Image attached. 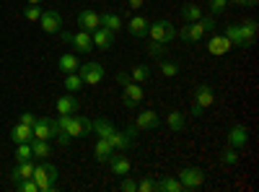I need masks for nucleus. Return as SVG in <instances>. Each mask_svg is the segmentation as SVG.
I'll return each mask as SVG.
<instances>
[{"label": "nucleus", "instance_id": "obj_1", "mask_svg": "<svg viewBox=\"0 0 259 192\" xmlns=\"http://www.w3.org/2000/svg\"><path fill=\"white\" fill-rule=\"evenodd\" d=\"M55 125H57L60 133L70 135V138H85V135L94 133V122L85 120V117H78V114H60L55 120Z\"/></svg>", "mask_w": 259, "mask_h": 192}, {"label": "nucleus", "instance_id": "obj_2", "mask_svg": "<svg viewBox=\"0 0 259 192\" xmlns=\"http://www.w3.org/2000/svg\"><path fill=\"white\" fill-rule=\"evenodd\" d=\"M256 31H259V29H256V21H246V24H231V26L223 29V34L231 39V45L239 47V50L254 45Z\"/></svg>", "mask_w": 259, "mask_h": 192}, {"label": "nucleus", "instance_id": "obj_3", "mask_svg": "<svg viewBox=\"0 0 259 192\" xmlns=\"http://www.w3.org/2000/svg\"><path fill=\"white\" fill-rule=\"evenodd\" d=\"M215 29V16H202L197 21H189V24H184L182 29H177V36H182L184 42H189V45H194V42H200L207 31Z\"/></svg>", "mask_w": 259, "mask_h": 192}, {"label": "nucleus", "instance_id": "obj_4", "mask_svg": "<svg viewBox=\"0 0 259 192\" xmlns=\"http://www.w3.org/2000/svg\"><path fill=\"white\" fill-rule=\"evenodd\" d=\"M34 182H36L39 192H55L57 189V166L36 164L34 166Z\"/></svg>", "mask_w": 259, "mask_h": 192}, {"label": "nucleus", "instance_id": "obj_5", "mask_svg": "<svg viewBox=\"0 0 259 192\" xmlns=\"http://www.w3.org/2000/svg\"><path fill=\"white\" fill-rule=\"evenodd\" d=\"M212 101H215V89L210 86V83H202L192 96V117H202L205 109L212 106Z\"/></svg>", "mask_w": 259, "mask_h": 192}, {"label": "nucleus", "instance_id": "obj_6", "mask_svg": "<svg viewBox=\"0 0 259 192\" xmlns=\"http://www.w3.org/2000/svg\"><path fill=\"white\" fill-rule=\"evenodd\" d=\"M148 36L153 42H163V45H168V42L177 39V26L171 24V21H153V24L148 26Z\"/></svg>", "mask_w": 259, "mask_h": 192}, {"label": "nucleus", "instance_id": "obj_7", "mask_svg": "<svg viewBox=\"0 0 259 192\" xmlns=\"http://www.w3.org/2000/svg\"><path fill=\"white\" fill-rule=\"evenodd\" d=\"M179 182L184 189H200L205 184V172L200 166H184L179 172Z\"/></svg>", "mask_w": 259, "mask_h": 192}, {"label": "nucleus", "instance_id": "obj_8", "mask_svg": "<svg viewBox=\"0 0 259 192\" xmlns=\"http://www.w3.org/2000/svg\"><path fill=\"white\" fill-rule=\"evenodd\" d=\"M60 34H62V39H65V42H70V45H73L80 55L94 52V42H91V34H89V31L78 29L75 34H68V31H60Z\"/></svg>", "mask_w": 259, "mask_h": 192}, {"label": "nucleus", "instance_id": "obj_9", "mask_svg": "<svg viewBox=\"0 0 259 192\" xmlns=\"http://www.w3.org/2000/svg\"><path fill=\"white\" fill-rule=\"evenodd\" d=\"M31 130H34V138H39V140H57V133H60L55 120H50V117H36Z\"/></svg>", "mask_w": 259, "mask_h": 192}, {"label": "nucleus", "instance_id": "obj_10", "mask_svg": "<svg viewBox=\"0 0 259 192\" xmlns=\"http://www.w3.org/2000/svg\"><path fill=\"white\" fill-rule=\"evenodd\" d=\"M143 96H145V91H143L140 83H135V81H130V83H124V86H122V104L127 106V109L140 106Z\"/></svg>", "mask_w": 259, "mask_h": 192}, {"label": "nucleus", "instance_id": "obj_11", "mask_svg": "<svg viewBox=\"0 0 259 192\" xmlns=\"http://www.w3.org/2000/svg\"><path fill=\"white\" fill-rule=\"evenodd\" d=\"M78 75L89 86H99V81H104V65H99V62H85V65L78 68Z\"/></svg>", "mask_w": 259, "mask_h": 192}, {"label": "nucleus", "instance_id": "obj_12", "mask_svg": "<svg viewBox=\"0 0 259 192\" xmlns=\"http://www.w3.org/2000/svg\"><path fill=\"white\" fill-rule=\"evenodd\" d=\"M39 24H41V29H45L47 34H60V31H62V16H60L55 8H50V11H41Z\"/></svg>", "mask_w": 259, "mask_h": 192}, {"label": "nucleus", "instance_id": "obj_13", "mask_svg": "<svg viewBox=\"0 0 259 192\" xmlns=\"http://www.w3.org/2000/svg\"><path fill=\"white\" fill-rule=\"evenodd\" d=\"M78 26L83 29V31H96L99 26H101V16L96 13V11H91V8H85V11H80L78 13Z\"/></svg>", "mask_w": 259, "mask_h": 192}, {"label": "nucleus", "instance_id": "obj_14", "mask_svg": "<svg viewBox=\"0 0 259 192\" xmlns=\"http://www.w3.org/2000/svg\"><path fill=\"white\" fill-rule=\"evenodd\" d=\"M158 125H161V117H158L156 109H143V112L138 114V120H135L138 130H156Z\"/></svg>", "mask_w": 259, "mask_h": 192}, {"label": "nucleus", "instance_id": "obj_15", "mask_svg": "<svg viewBox=\"0 0 259 192\" xmlns=\"http://www.w3.org/2000/svg\"><path fill=\"white\" fill-rule=\"evenodd\" d=\"M148 26H150L148 18L133 16V18H130V24H127V34L133 36V39H143V36H148Z\"/></svg>", "mask_w": 259, "mask_h": 192}, {"label": "nucleus", "instance_id": "obj_16", "mask_svg": "<svg viewBox=\"0 0 259 192\" xmlns=\"http://www.w3.org/2000/svg\"><path fill=\"white\" fill-rule=\"evenodd\" d=\"M226 138H228V145H233V148H244L246 143H249V130L244 125H233L231 130L226 133Z\"/></svg>", "mask_w": 259, "mask_h": 192}, {"label": "nucleus", "instance_id": "obj_17", "mask_svg": "<svg viewBox=\"0 0 259 192\" xmlns=\"http://www.w3.org/2000/svg\"><path fill=\"white\" fill-rule=\"evenodd\" d=\"M233 50V45H231V39L226 36V34H215L210 42H207V52L210 55H226V52H231Z\"/></svg>", "mask_w": 259, "mask_h": 192}, {"label": "nucleus", "instance_id": "obj_18", "mask_svg": "<svg viewBox=\"0 0 259 192\" xmlns=\"http://www.w3.org/2000/svg\"><path fill=\"white\" fill-rule=\"evenodd\" d=\"M91 42H94V47H99V50H109L114 45V31L99 26L96 31H91Z\"/></svg>", "mask_w": 259, "mask_h": 192}, {"label": "nucleus", "instance_id": "obj_19", "mask_svg": "<svg viewBox=\"0 0 259 192\" xmlns=\"http://www.w3.org/2000/svg\"><path fill=\"white\" fill-rule=\"evenodd\" d=\"M106 164L112 166V174H117V177H127V174H130V169H133V164H130L124 156H119V151H114L112 159L106 161Z\"/></svg>", "mask_w": 259, "mask_h": 192}, {"label": "nucleus", "instance_id": "obj_20", "mask_svg": "<svg viewBox=\"0 0 259 192\" xmlns=\"http://www.w3.org/2000/svg\"><path fill=\"white\" fill-rule=\"evenodd\" d=\"M11 140H13V143H31V140H34V130H31V125H24V122L13 125V130H11Z\"/></svg>", "mask_w": 259, "mask_h": 192}, {"label": "nucleus", "instance_id": "obj_21", "mask_svg": "<svg viewBox=\"0 0 259 192\" xmlns=\"http://www.w3.org/2000/svg\"><path fill=\"white\" fill-rule=\"evenodd\" d=\"M34 159L31 161H16V169H13V182H21V179H31L34 177Z\"/></svg>", "mask_w": 259, "mask_h": 192}, {"label": "nucleus", "instance_id": "obj_22", "mask_svg": "<svg viewBox=\"0 0 259 192\" xmlns=\"http://www.w3.org/2000/svg\"><path fill=\"white\" fill-rule=\"evenodd\" d=\"M57 112L60 114H78V99L73 94H65L57 99Z\"/></svg>", "mask_w": 259, "mask_h": 192}, {"label": "nucleus", "instance_id": "obj_23", "mask_svg": "<svg viewBox=\"0 0 259 192\" xmlns=\"http://www.w3.org/2000/svg\"><path fill=\"white\" fill-rule=\"evenodd\" d=\"M112 153H114V145L106 140V138H99L96 140V148H94V159L96 161H109Z\"/></svg>", "mask_w": 259, "mask_h": 192}, {"label": "nucleus", "instance_id": "obj_24", "mask_svg": "<svg viewBox=\"0 0 259 192\" xmlns=\"http://www.w3.org/2000/svg\"><path fill=\"white\" fill-rule=\"evenodd\" d=\"M78 68H80V62H78V57L70 55V52H65V55L57 60V70H62L65 75H68V73H78Z\"/></svg>", "mask_w": 259, "mask_h": 192}, {"label": "nucleus", "instance_id": "obj_25", "mask_svg": "<svg viewBox=\"0 0 259 192\" xmlns=\"http://www.w3.org/2000/svg\"><path fill=\"white\" fill-rule=\"evenodd\" d=\"M166 125H168V130H171V133H182V130H184V125H187V117H184L179 109H174V112H168V114H166Z\"/></svg>", "mask_w": 259, "mask_h": 192}, {"label": "nucleus", "instance_id": "obj_26", "mask_svg": "<svg viewBox=\"0 0 259 192\" xmlns=\"http://www.w3.org/2000/svg\"><path fill=\"white\" fill-rule=\"evenodd\" d=\"M31 153H34V159H50V156H52V145H50V140H39V138H34V140H31Z\"/></svg>", "mask_w": 259, "mask_h": 192}, {"label": "nucleus", "instance_id": "obj_27", "mask_svg": "<svg viewBox=\"0 0 259 192\" xmlns=\"http://www.w3.org/2000/svg\"><path fill=\"white\" fill-rule=\"evenodd\" d=\"M197 18H202V8H200L197 3L182 6V21H184V24H189V21H197Z\"/></svg>", "mask_w": 259, "mask_h": 192}, {"label": "nucleus", "instance_id": "obj_28", "mask_svg": "<svg viewBox=\"0 0 259 192\" xmlns=\"http://www.w3.org/2000/svg\"><path fill=\"white\" fill-rule=\"evenodd\" d=\"M114 130H117V127H114L109 120H96V122H94V133H96L99 138H106V140H109Z\"/></svg>", "mask_w": 259, "mask_h": 192}, {"label": "nucleus", "instance_id": "obj_29", "mask_svg": "<svg viewBox=\"0 0 259 192\" xmlns=\"http://www.w3.org/2000/svg\"><path fill=\"white\" fill-rule=\"evenodd\" d=\"M182 182L177 177H161L158 179V192H182Z\"/></svg>", "mask_w": 259, "mask_h": 192}, {"label": "nucleus", "instance_id": "obj_30", "mask_svg": "<svg viewBox=\"0 0 259 192\" xmlns=\"http://www.w3.org/2000/svg\"><path fill=\"white\" fill-rule=\"evenodd\" d=\"M101 26L117 34V31L122 29V18H119L117 13H101Z\"/></svg>", "mask_w": 259, "mask_h": 192}, {"label": "nucleus", "instance_id": "obj_31", "mask_svg": "<svg viewBox=\"0 0 259 192\" xmlns=\"http://www.w3.org/2000/svg\"><path fill=\"white\" fill-rule=\"evenodd\" d=\"M80 89H83V78H80L78 73H68V75H65V91L75 94V91H80Z\"/></svg>", "mask_w": 259, "mask_h": 192}, {"label": "nucleus", "instance_id": "obj_32", "mask_svg": "<svg viewBox=\"0 0 259 192\" xmlns=\"http://www.w3.org/2000/svg\"><path fill=\"white\" fill-rule=\"evenodd\" d=\"M221 161H223V166H236V164H239V148L228 145L226 151L221 153Z\"/></svg>", "mask_w": 259, "mask_h": 192}, {"label": "nucleus", "instance_id": "obj_33", "mask_svg": "<svg viewBox=\"0 0 259 192\" xmlns=\"http://www.w3.org/2000/svg\"><path fill=\"white\" fill-rule=\"evenodd\" d=\"M31 143H16V161H31Z\"/></svg>", "mask_w": 259, "mask_h": 192}, {"label": "nucleus", "instance_id": "obj_34", "mask_svg": "<svg viewBox=\"0 0 259 192\" xmlns=\"http://www.w3.org/2000/svg\"><path fill=\"white\" fill-rule=\"evenodd\" d=\"M130 78H133L135 83H143V81L150 78V68L148 65H135L133 70H130Z\"/></svg>", "mask_w": 259, "mask_h": 192}, {"label": "nucleus", "instance_id": "obj_35", "mask_svg": "<svg viewBox=\"0 0 259 192\" xmlns=\"http://www.w3.org/2000/svg\"><path fill=\"white\" fill-rule=\"evenodd\" d=\"M166 45H163V42H153V39H150V45H148V55L150 57H158V60H163L166 57Z\"/></svg>", "mask_w": 259, "mask_h": 192}, {"label": "nucleus", "instance_id": "obj_36", "mask_svg": "<svg viewBox=\"0 0 259 192\" xmlns=\"http://www.w3.org/2000/svg\"><path fill=\"white\" fill-rule=\"evenodd\" d=\"M179 62H168V60H161V75H166V78H174V75H179Z\"/></svg>", "mask_w": 259, "mask_h": 192}, {"label": "nucleus", "instance_id": "obj_37", "mask_svg": "<svg viewBox=\"0 0 259 192\" xmlns=\"http://www.w3.org/2000/svg\"><path fill=\"white\" fill-rule=\"evenodd\" d=\"M138 192H158V179L156 177H145L138 182Z\"/></svg>", "mask_w": 259, "mask_h": 192}, {"label": "nucleus", "instance_id": "obj_38", "mask_svg": "<svg viewBox=\"0 0 259 192\" xmlns=\"http://www.w3.org/2000/svg\"><path fill=\"white\" fill-rule=\"evenodd\" d=\"M228 8V0H207V11H210V16H218V13H223Z\"/></svg>", "mask_w": 259, "mask_h": 192}, {"label": "nucleus", "instance_id": "obj_39", "mask_svg": "<svg viewBox=\"0 0 259 192\" xmlns=\"http://www.w3.org/2000/svg\"><path fill=\"white\" fill-rule=\"evenodd\" d=\"M24 18H26V21H39V18H41V8L26 3V8H24Z\"/></svg>", "mask_w": 259, "mask_h": 192}, {"label": "nucleus", "instance_id": "obj_40", "mask_svg": "<svg viewBox=\"0 0 259 192\" xmlns=\"http://www.w3.org/2000/svg\"><path fill=\"white\" fill-rule=\"evenodd\" d=\"M119 189H122V192H138V182H135L133 177H130V174H127V177H122V182H119Z\"/></svg>", "mask_w": 259, "mask_h": 192}, {"label": "nucleus", "instance_id": "obj_41", "mask_svg": "<svg viewBox=\"0 0 259 192\" xmlns=\"http://www.w3.org/2000/svg\"><path fill=\"white\" fill-rule=\"evenodd\" d=\"M16 187H18L21 192H39V187H36L34 177H31V179H21V182H16Z\"/></svg>", "mask_w": 259, "mask_h": 192}, {"label": "nucleus", "instance_id": "obj_42", "mask_svg": "<svg viewBox=\"0 0 259 192\" xmlns=\"http://www.w3.org/2000/svg\"><path fill=\"white\" fill-rule=\"evenodd\" d=\"M18 122H24V125H34L36 122V117L31 114V112H21V120Z\"/></svg>", "mask_w": 259, "mask_h": 192}, {"label": "nucleus", "instance_id": "obj_43", "mask_svg": "<svg viewBox=\"0 0 259 192\" xmlns=\"http://www.w3.org/2000/svg\"><path fill=\"white\" fill-rule=\"evenodd\" d=\"M117 81H119V86H124V83H130L133 78H130V73H124V70H122V73L117 75Z\"/></svg>", "mask_w": 259, "mask_h": 192}, {"label": "nucleus", "instance_id": "obj_44", "mask_svg": "<svg viewBox=\"0 0 259 192\" xmlns=\"http://www.w3.org/2000/svg\"><path fill=\"white\" fill-rule=\"evenodd\" d=\"M127 3H130V8H133V11L143 8V0H127Z\"/></svg>", "mask_w": 259, "mask_h": 192}, {"label": "nucleus", "instance_id": "obj_45", "mask_svg": "<svg viewBox=\"0 0 259 192\" xmlns=\"http://www.w3.org/2000/svg\"><path fill=\"white\" fill-rule=\"evenodd\" d=\"M124 133H127V135H130V138H135V135H138V127H135V125H133V127H127V130H124Z\"/></svg>", "mask_w": 259, "mask_h": 192}, {"label": "nucleus", "instance_id": "obj_46", "mask_svg": "<svg viewBox=\"0 0 259 192\" xmlns=\"http://www.w3.org/2000/svg\"><path fill=\"white\" fill-rule=\"evenodd\" d=\"M228 6H246V0H228Z\"/></svg>", "mask_w": 259, "mask_h": 192}, {"label": "nucleus", "instance_id": "obj_47", "mask_svg": "<svg viewBox=\"0 0 259 192\" xmlns=\"http://www.w3.org/2000/svg\"><path fill=\"white\" fill-rule=\"evenodd\" d=\"M26 3H31V6H39V3H41V0H26Z\"/></svg>", "mask_w": 259, "mask_h": 192}, {"label": "nucleus", "instance_id": "obj_48", "mask_svg": "<svg viewBox=\"0 0 259 192\" xmlns=\"http://www.w3.org/2000/svg\"><path fill=\"white\" fill-rule=\"evenodd\" d=\"M246 6H256V0H246Z\"/></svg>", "mask_w": 259, "mask_h": 192}]
</instances>
